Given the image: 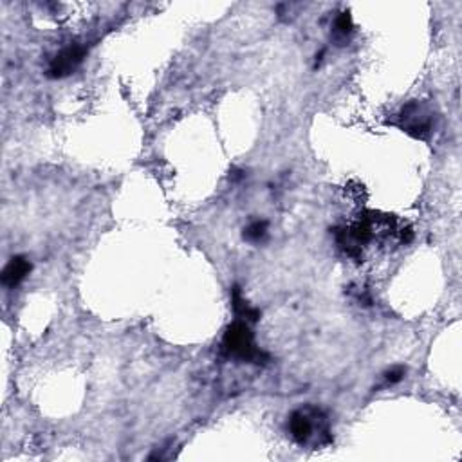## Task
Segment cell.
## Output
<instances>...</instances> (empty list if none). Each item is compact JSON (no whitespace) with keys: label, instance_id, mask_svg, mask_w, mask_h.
I'll return each mask as SVG.
<instances>
[{"label":"cell","instance_id":"obj_1","mask_svg":"<svg viewBox=\"0 0 462 462\" xmlns=\"http://www.w3.org/2000/svg\"><path fill=\"white\" fill-rule=\"evenodd\" d=\"M222 347L229 356L240 359V361H255V363H264L267 356L261 349H256L253 332L249 331L246 322L237 320L226 329Z\"/></svg>","mask_w":462,"mask_h":462},{"label":"cell","instance_id":"obj_2","mask_svg":"<svg viewBox=\"0 0 462 462\" xmlns=\"http://www.w3.org/2000/svg\"><path fill=\"white\" fill-rule=\"evenodd\" d=\"M83 58H85V49L81 45H69V47L62 49L54 56L49 69H47V76L54 78V80L69 76L71 72L76 71V67L83 62Z\"/></svg>","mask_w":462,"mask_h":462},{"label":"cell","instance_id":"obj_3","mask_svg":"<svg viewBox=\"0 0 462 462\" xmlns=\"http://www.w3.org/2000/svg\"><path fill=\"white\" fill-rule=\"evenodd\" d=\"M399 117L403 119L401 129L404 132H409L410 135H413V138L424 140L431 132L430 114L424 113L418 104H410L409 107H404Z\"/></svg>","mask_w":462,"mask_h":462},{"label":"cell","instance_id":"obj_4","mask_svg":"<svg viewBox=\"0 0 462 462\" xmlns=\"http://www.w3.org/2000/svg\"><path fill=\"white\" fill-rule=\"evenodd\" d=\"M31 262L26 256H13L2 271V283L6 288H17L18 283L31 273Z\"/></svg>","mask_w":462,"mask_h":462},{"label":"cell","instance_id":"obj_5","mask_svg":"<svg viewBox=\"0 0 462 462\" xmlns=\"http://www.w3.org/2000/svg\"><path fill=\"white\" fill-rule=\"evenodd\" d=\"M289 431L298 445H306L313 436V422L306 412H295L289 419Z\"/></svg>","mask_w":462,"mask_h":462},{"label":"cell","instance_id":"obj_6","mask_svg":"<svg viewBox=\"0 0 462 462\" xmlns=\"http://www.w3.org/2000/svg\"><path fill=\"white\" fill-rule=\"evenodd\" d=\"M233 309L235 314H237L240 320H246V322H256V320L261 318V313L256 309H251V307L247 306V302L244 300L242 295H240V289L233 288Z\"/></svg>","mask_w":462,"mask_h":462},{"label":"cell","instance_id":"obj_7","mask_svg":"<svg viewBox=\"0 0 462 462\" xmlns=\"http://www.w3.org/2000/svg\"><path fill=\"white\" fill-rule=\"evenodd\" d=\"M265 235H267V222L265 220H255L244 229V238H247L249 242H261Z\"/></svg>","mask_w":462,"mask_h":462},{"label":"cell","instance_id":"obj_8","mask_svg":"<svg viewBox=\"0 0 462 462\" xmlns=\"http://www.w3.org/2000/svg\"><path fill=\"white\" fill-rule=\"evenodd\" d=\"M334 27H336V31L340 33L341 36H347L350 31H352V17H350L349 13H341L340 17L336 18Z\"/></svg>","mask_w":462,"mask_h":462},{"label":"cell","instance_id":"obj_9","mask_svg":"<svg viewBox=\"0 0 462 462\" xmlns=\"http://www.w3.org/2000/svg\"><path fill=\"white\" fill-rule=\"evenodd\" d=\"M404 374H406V370H404L403 367H395V368H392V370H388V372L385 374V377H386V381L390 383V385H394V383H399L401 379H403Z\"/></svg>","mask_w":462,"mask_h":462}]
</instances>
